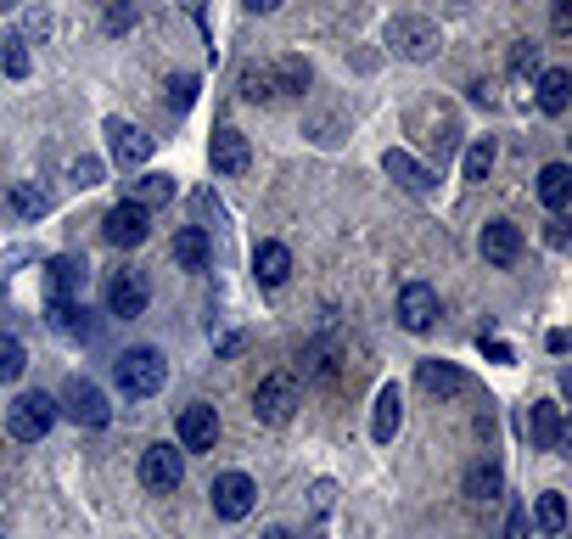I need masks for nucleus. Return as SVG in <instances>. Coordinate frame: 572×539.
I'll return each instance as SVG.
<instances>
[{"mask_svg":"<svg viewBox=\"0 0 572 539\" xmlns=\"http://www.w3.org/2000/svg\"><path fill=\"white\" fill-rule=\"evenodd\" d=\"M112 382L129 393V399H152L164 382H169V360L158 349H124L118 365H112Z\"/></svg>","mask_w":572,"mask_h":539,"instance_id":"obj_1","label":"nucleus"},{"mask_svg":"<svg viewBox=\"0 0 572 539\" xmlns=\"http://www.w3.org/2000/svg\"><path fill=\"white\" fill-rule=\"evenodd\" d=\"M57 428V399L51 393H18L12 404H7V433L18 439V444H34V439H46Z\"/></svg>","mask_w":572,"mask_h":539,"instance_id":"obj_2","label":"nucleus"},{"mask_svg":"<svg viewBox=\"0 0 572 539\" xmlns=\"http://www.w3.org/2000/svg\"><path fill=\"white\" fill-rule=\"evenodd\" d=\"M57 416H68L73 428H107V422H112V404H107V393H101L90 376H68Z\"/></svg>","mask_w":572,"mask_h":539,"instance_id":"obj_3","label":"nucleus"},{"mask_svg":"<svg viewBox=\"0 0 572 539\" xmlns=\"http://www.w3.org/2000/svg\"><path fill=\"white\" fill-rule=\"evenodd\" d=\"M293 411H298V376H286V371L264 376L258 393H253V416L280 428V422H293Z\"/></svg>","mask_w":572,"mask_h":539,"instance_id":"obj_4","label":"nucleus"},{"mask_svg":"<svg viewBox=\"0 0 572 539\" xmlns=\"http://www.w3.org/2000/svg\"><path fill=\"white\" fill-rule=\"evenodd\" d=\"M140 483H147L152 494H175L186 483V450L180 444H152L147 455H140Z\"/></svg>","mask_w":572,"mask_h":539,"instance_id":"obj_5","label":"nucleus"},{"mask_svg":"<svg viewBox=\"0 0 572 539\" xmlns=\"http://www.w3.org/2000/svg\"><path fill=\"white\" fill-rule=\"evenodd\" d=\"M85 282H90V264L79 253H57L46 264V304H79L85 298Z\"/></svg>","mask_w":572,"mask_h":539,"instance_id":"obj_6","label":"nucleus"},{"mask_svg":"<svg viewBox=\"0 0 572 539\" xmlns=\"http://www.w3.org/2000/svg\"><path fill=\"white\" fill-rule=\"evenodd\" d=\"M387 46L410 62H426L438 51V23H426V18H393L387 23Z\"/></svg>","mask_w":572,"mask_h":539,"instance_id":"obj_7","label":"nucleus"},{"mask_svg":"<svg viewBox=\"0 0 572 539\" xmlns=\"http://www.w3.org/2000/svg\"><path fill=\"white\" fill-rule=\"evenodd\" d=\"M152 304V282L140 276V270H118V276L107 282V315H118V321H135L140 310Z\"/></svg>","mask_w":572,"mask_h":539,"instance_id":"obj_8","label":"nucleus"},{"mask_svg":"<svg viewBox=\"0 0 572 539\" xmlns=\"http://www.w3.org/2000/svg\"><path fill=\"white\" fill-rule=\"evenodd\" d=\"M101 236L112 247H140V242L152 236V219H147V208H140V203H112L107 219H101Z\"/></svg>","mask_w":572,"mask_h":539,"instance_id":"obj_9","label":"nucleus"},{"mask_svg":"<svg viewBox=\"0 0 572 539\" xmlns=\"http://www.w3.org/2000/svg\"><path fill=\"white\" fill-rule=\"evenodd\" d=\"M107 153H112L118 169H147V158H152V135H140V129L124 124V118H107Z\"/></svg>","mask_w":572,"mask_h":539,"instance_id":"obj_10","label":"nucleus"},{"mask_svg":"<svg viewBox=\"0 0 572 539\" xmlns=\"http://www.w3.org/2000/svg\"><path fill=\"white\" fill-rule=\"evenodd\" d=\"M175 433H180V450H186V455H203V450L219 444V411H214V404H186Z\"/></svg>","mask_w":572,"mask_h":539,"instance_id":"obj_11","label":"nucleus"},{"mask_svg":"<svg viewBox=\"0 0 572 539\" xmlns=\"http://www.w3.org/2000/svg\"><path fill=\"white\" fill-rule=\"evenodd\" d=\"M253 500H258V483H253L247 472H219V478H214V511H219L225 522H241V517L253 511Z\"/></svg>","mask_w":572,"mask_h":539,"instance_id":"obj_12","label":"nucleus"},{"mask_svg":"<svg viewBox=\"0 0 572 539\" xmlns=\"http://www.w3.org/2000/svg\"><path fill=\"white\" fill-rule=\"evenodd\" d=\"M398 321H404V332H433V321H438V293L426 287V282H410V287L398 293Z\"/></svg>","mask_w":572,"mask_h":539,"instance_id":"obj_13","label":"nucleus"},{"mask_svg":"<svg viewBox=\"0 0 572 539\" xmlns=\"http://www.w3.org/2000/svg\"><path fill=\"white\" fill-rule=\"evenodd\" d=\"M415 388L433 393V399H455V393H466V371L450 365V360H421L415 365Z\"/></svg>","mask_w":572,"mask_h":539,"instance_id":"obj_14","label":"nucleus"},{"mask_svg":"<svg viewBox=\"0 0 572 539\" xmlns=\"http://www.w3.org/2000/svg\"><path fill=\"white\" fill-rule=\"evenodd\" d=\"M477 247H483V258H489V264H500V270H505V264H516V258H522V231H516L511 219H489V225H483V236H477Z\"/></svg>","mask_w":572,"mask_h":539,"instance_id":"obj_15","label":"nucleus"},{"mask_svg":"<svg viewBox=\"0 0 572 539\" xmlns=\"http://www.w3.org/2000/svg\"><path fill=\"white\" fill-rule=\"evenodd\" d=\"M169 253H175L180 270H208V264H214V236H208L203 225H180L175 242H169Z\"/></svg>","mask_w":572,"mask_h":539,"instance_id":"obj_16","label":"nucleus"},{"mask_svg":"<svg viewBox=\"0 0 572 539\" xmlns=\"http://www.w3.org/2000/svg\"><path fill=\"white\" fill-rule=\"evenodd\" d=\"M253 276H258V287H286V276H293V253H286V242H258L253 247Z\"/></svg>","mask_w":572,"mask_h":539,"instance_id":"obj_17","label":"nucleus"},{"mask_svg":"<svg viewBox=\"0 0 572 539\" xmlns=\"http://www.w3.org/2000/svg\"><path fill=\"white\" fill-rule=\"evenodd\" d=\"M247 135L236 129V124H219L214 129V175H241L247 169Z\"/></svg>","mask_w":572,"mask_h":539,"instance_id":"obj_18","label":"nucleus"},{"mask_svg":"<svg viewBox=\"0 0 572 539\" xmlns=\"http://www.w3.org/2000/svg\"><path fill=\"white\" fill-rule=\"evenodd\" d=\"M382 169H387L404 192H415V197H426V192L438 186V175H433V169L415 164V158H410V153H398V147H393V153H382Z\"/></svg>","mask_w":572,"mask_h":539,"instance_id":"obj_19","label":"nucleus"},{"mask_svg":"<svg viewBox=\"0 0 572 539\" xmlns=\"http://www.w3.org/2000/svg\"><path fill=\"white\" fill-rule=\"evenodd\" d=\"M398 428H404V393H398V382H387V388L376 393V422H371V433H376V444H393Z\"/></svg>","mask_w":572,"mask_h":539,"instance_id":"obj_20","label":"nucleus"},{"mask_svg":"<svg viewBox=\"0 0 572 539\" xmlns=\"http://www.w3.org/2000/svg\"><path fill=\"white\" fill-rule=\"evenodd\" d=\"M566 101H572V74H566V68H544V74H539V112H544V118H561Z\"/></svg>","mask_w":572,"mask_h":539,"instance_id":"obj_21","label":"nucleus"},{"mask_svg":"<svg viewBox=\"0 0 572 539\" xmlns=\"http://www.w3.org/2000/svg\"><path fill=\"white\" fill-rule=\"evenodd\" d=\"M539 203H544L550 214H561V208L572 203V169H566V164H544V169H539Z\"/></svg>","mask_w":572,"mask_h":539,"instance_id":"obj_22","label":"nucleus"},{"mask_svg":"<svg viewBox=\"0 0 572 539\" xmlns=\"http://www.w3.org/2000/svg\"><path fill=\"white\" fill-rule=\"evenodd\" d=\"M527 428H533V444H539V450H561V404L539 399L533 416H527Z\"/></svg>","mask_w":572,"mask_h":539,"instance_id":"obj_23","label":"nucleus"},{"mask_svg":"<svg viewBox=\"0 0 572 539\" xmlns=\"http://www.w3.org/2000/svg\"><path fill=\"white\" fill-rule=\"evenodd\" d=\"M7 203H12L18 219H46V214H51V192L34 186V180H18V186L7 192Z\"/></svg>","mask_w":572,"mask_h":539,"instance_id":"obj_24","label":"nucleus"},{"mask_svg":"<svg viewBox=\"0 0 572 539\" xmlns=\"http://www.w3.org/2000/svg\"><path fill=\"white\" fill-rule=\"evenodd\" d=\"M275 68V90L280 96H304L309 90V62L304 57H280V62H269Z\"/></svg>","mask_w":572,"mask_h":539,"instance_id":"obj_25","label":"nucleus"},{"mask_svg":"<svg viewBox=\"0 0 572 539\" xmlns=\"http://www.w3.org/2000/svg\"><path fill=\"white\" fill-rule=\"evenodd\" d=\"M180 186L169 180V175H140L135 186H129V203H140V208H158V203H169Z\"/></svg>","mask_w":572,"mask_h":539,"instance_id":"obj_26","label":"nucleus"},{"mask_svg":"<svg viewBox=\"0 0 572 539\" xmlns=\"http://www.w3.org/2000/svg\"><path fill=\"white\" fill-rule=\"evenodd\" d=\"M241 96H247V101H280V90H275V68H269V62H264V68H258V62L241 68Z\"/></svg>","mask_w":572,"mask_h":539,"instance_id":"obj_27","label":"nucleus"},{"mask_svg":"<svg viewBox=\"0 0 572 539\" xmlns=\"http://www.w3.org/2000/svg\"><path fill=\"white\" fill-rule=\"evenodd\" d=\"M500 483H505V478H500V467H494V461H477V467L466 472V494H472V500H494V494H500Z\"/></svg>","mask_w":572,"mask_h":539,"instance_id":"obj_28","label":"nucleus"},{"mask_svg":"<svg viewBox=\"0 0 572 539\" xmlns=\"http://www.w3.org/2000/svg\"><path fill=\"white\" fill-rule=\"evenodd\" d=\"M23 365H29V349H23L12 332H0V382H18Z\"/></svg>","mask_w":572,"mask_h":539,"instance_id":"obj_29","label":"nucleus"},{"mask_svg":"<svg viewBox=\"0 0 572 539\" xmlns=\"http://www.w3.org/2000/svg\"><path fill=\"white\" fill-rule=\"evenodd\" d=\"M489 169H494V141L483 135V141H472V147H466V158H461V175H466V180H489Z\"/></svg>","mask_w":572,"mask_h":539,"instance_id":"obj_30","label":"nucleus"},{"mask_svg":"<svg viewBox=\"0 0 572 539\" xmlns=\"http://www.w3.org/2000/svg\"><path fill=\"white\" fill-rule=\"evenodd\" d=\"M533 522L544 528V533H561L566 528V500L550 489V494H539V506H533Z\"/></svg>","mask_w":572,"mask_h":539,"instance_id":"obj_31","label":"nucleus"},{"mask_svg":"<svg viewBox=\"0 0 572 539\" xmlns=\"http://www.w3.org/2000/svg\"><path fill=\"white\" fill-rule=\"evenodd\" d=\"M101 29H107V35L135 29V0H101Z\"/></svg>","mask_w":572,"mask_h":539,"instance_id":"obj_32","label":"nucleus"},{"mask_svg":"<svg viewBox=\"0 0 572 539\" xmlns=\"http://www.w3.org/2000/svg\"><path fill=\"white\" fill-rule=\"evenodd\" d=\"M0 68H7V79H29V68H34L29 40H7V51H0Z\"/></svg>","mask_w":572,"mask_h":539,"instance_id":"obj_33","label":"nucleus"},{"mask_svg":"<svg viewBox=\"0 0 572 539\" xmlns=\"http://www.w3.org/2000/svg\"><path fill=\"white\" fill-rule=\"evenodd\" d=\"M68 180L85 192V186H101V158H73L68 164Z\"/></svg>","mask_w":572,"mask_h":539,"instance_id":"obj_34","label":"nucleus"},{"mask_svg":"<svg viewBox=\"0 0 572 539\" xmlns=\"http://www.w3.org/2000/svg\"><path fill=\"white\" fill-rule=\"evenodd\" d=\"M169 101L186 112V107L197 101V74H175V85H169Z\"/></svg>","mask_w":572,"mask_h":539,"instance_id":"obj_35","label":"nucleus"},{"mask_svg":"<svg viewBox=\"0 0 572 539\" xmlns=\"http://www.w3.org/2000/svg\"><path fill=\"white\" fill-rule=\"evenodd\" d=\"M511 68H516V74H527V68H539V46H533V40H522V46L511 51Z\"/></svg>","mask_w":572,"mask_h":539,"instance_id":"obj_36","label":"nucleus"},{"mask_svg":"<svg viewBox=\"0 0 572 539\" xmlns=\"http://www.w3.org/2000/svg\"><path fill=\"white\" fill-rule=\"evenodd\" d=\"M505 539H527V506H511V517H505Z\"/></svg>","mask_w":572,"mask_h":539,"instance_id":"obj_37","label":"nucleus"},{"mask_svg":"<svg viewBox=\"0 0 572 539\" xmlns=\"http://www.w3.org/2000/svg\"><path fill=\"white\" fill-rule=\"evenodd\" d=\"M544 236H550V247H566V225H561V214L550 219V231H544Z\"/></svg>","mask_w":572,"mask_h":539,"instance_id":"obj_38","label":"nucleus"},{"mask_svg":"<svg viewBox=\"0 0 572 539\" xmlns=\"http://www.w3.org/2000/svg\"><path fill=\"white\" fill-rule=\"evenodd\" d=\"M280 0H247V12H275Z\"/></svg>","mask_w":572,"mask_h":539,"instance_id":"obj_39","label":"nucleus"}]
</instances>
